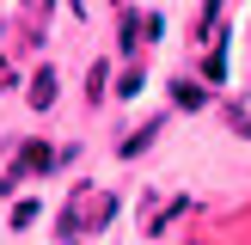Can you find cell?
I'll use <instances>...</instances> for the list:
<instances>
[{"label":"cell","mask_w":251,"mask_h":245,"mask_svg":"<svg viewBox=\"0 0 251 245\" xmlns=\"http://www.w3.org/2000/svg\"><path fill=\"white\" fill-rule=\"evenodd\" d=\"M159 129H166V117H153V122H141V129H135V135H129V141H123V159H141V153H147V147H153V141H159Z\"/></svg>","instance_id":"cell-2"},{"label":"cell","mask_w":251,"mask_h":245,"mask_svg":"<svg viewBox=\"0 0 251 245\" xmlns=\"http://www.w3.org/2000/svg\"><path fill=\"white\" fill-rule=\"evenodd\" d=\"M61 166V153L49 141H25L19 153H12V166H6V178H0V190L12 196V184H25V178H37V172H55Z\"/></svg>","instance_id":"cell-1"},{"label":"cell","mask_w":251,"mask_h":245,"mask_svg":"<svg viewBox=\"0 0 251 245\" xmlns=\"http://www.w3.org/2000/svg\"><path fill=\"white\" fill-rule=\"evenodd\" d=\"M117 43H123V49L141 43V19H135V12H123V19H117Z\"/></svg>","instance_id":"cell-7"},{"label":"cell","mask_w":251,"mask_h":245,"mask_svg":"<svg viewBox=\"0 0 251 245\" xmlns=\"http://www.w3.org/2000/svg\"><path fill=\"white\" fill-rule=\"evenodd\" d=\"M104 74H110V61H92V74H86V98L92 104H104Z\"/></svg>","instance_id":"cell-6"},{"label":"cell","mask_w":251,"mask_h":245,"mask_svg":"<svg viewBox=\"0 0 251 245\" xmlns=\"http://www.w3.org/2000/svg\"><path fill=\"white\" fill-rule=\"evenodd\" d=\"M37 220V202H12V227H31Z\"/></svg>","instance_id":"cell-9"},{"label":"cell","mask_w":251,"mask_h":245,"mask_svg":"<svg viewBox=\"0 0 251 245\" xmlns=\"http://www.w3.org/2000/svg\"><path fill=\"white\" fill-rule=\"evenodd\" d=\"M25 98H31V110H49V104H55V68H37V80H31Z\"/></svg>","instance_id":"cell-4"},{"label":"cell","mask_w":251,"mask_h":245,"mask_svg":"<svg viewBox=\"0 0 251 245\" xmlns=\"http://www.w3.org/2000/svg\"><path fill=\"white\" fill-rule=\"evenodd\" d=\"M227 80V37H215V49H208V86Z\"/></svg>","instance_id":"cell-5"},{"label":"cell","mask_w":251,"mask_h":245,"mask_svg":"<svg viewBox=\"0 0 251 245\" xmlns=\"http://www.w3.org/2000/svg\"><path fill=\"white\" fill-rule=\"evenodd\" d=\"M172 104H178V110H202L208 104V86L202 80H172Z\"/></svg>","instance_id":"cell-3"},{"label":"cell","mask_w":251,"mask_h":245,"mask_svg":"<svg viewBox=\"0 0 251 245\" xmlns=\"http://www.w3.org/2000/svg\"><path fill=\"white\" fill-rule=\"evenodd\" d=\"M141 86H147V74H141V68H129V74H123V80H117V92H123V98H135V92H141Z\"/></svg>","instance_id":"cell-8"},{"label":"cell","mask_w":251,"mask_h":245,"mask_svg":"<svg viewBox=\"0 0 251 245\" xmlns=\"http://www.w3.org/2000/svg\"><path fill=\"white\" fill-rule=\"evenodd\" d=\"M233 129H239V135H251V117H245V110H233Z\"/></svg>","instance_id":"cell-10"}]
</instances>
